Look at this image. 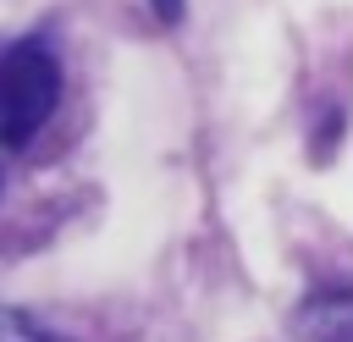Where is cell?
<instances>
[{
  "label": "cell",
  "instance_id": "1",
  "mask_svg": "<svg viewBox=\"0 0 353 342\" xmlns=\"http://www.w3.org/2000/svg\"><path fill=\"white\" fill-rule=\"evenodd\" d=\"M61 105V61L39 39L0 44V143L22 149Z\"/></svg>",
  "mask_w": 353,
  "mask_h": 342
},
{
  "label": "cell",
  "instance_id": "2",
  "mask_svg": "<svg viewBox=\"0 0 353 342\" xmlns=\"http://www.w3.org/2000/svg\"><path fill=\"white\" fill-rule=\"evenodd\" d=\"M309 325H314V342H353V292H336V298L314 303Z\"/></svg>",
  "mask_w": 353,
  "mask_h": 342
},
{
  "label": "cell",
  "instance_id": "3",
  "mask_svg": "<svg viewBox=\"0 0 353 342\" xmlns=\"http://www.w3.org/2000/svg\"><path fill=\"white\" fill-rule=\"evenodd\" d=\"M0 342H61L55 331H44L39 320L17 314V309H0Z\"/></svg>",
  "mask_w": 353,
  "mask_h": 342
},
{
  "label": "cell",
  "instance_id": "4",
  "mask_svg": "<svg viewBox=\"0 0 353 342\" xmlns=\"http://www.w3.org/2000/svg\"><path fill=\"white\" fill-rule=\"evenodd\" d=\"M154 6H160V17H176L182 11V0H154Z\"/></svg>",
  "mask_w": 353,
  "mask_h": 342
}]
</instances>
